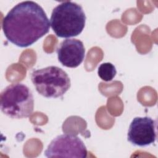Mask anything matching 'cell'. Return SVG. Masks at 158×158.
Wrapping results in <instances>:
<instances>
[{
  "mask_svg": "<svg viewBox=\"0 0 158 158\" xmlns=\"http://www.w3.org/2000/svg\"><path fill=\"white\" fill-rule=\"evenodd\" d=\"M88 151L83 141L72 134H62L54 138L44 151L47 157H87Z\"/></svg>",
  "mask_w": 158,
  "mask_h": 158,
  "instance_id": "cell-5",
  "label": "cell"
},
{
  "mask_svg": "<svg viewBox=\"0 0 158 158\" xmlns=\"http://www.w3.org/2000/svg\"><path fill=\"white\" fill-rule=\"evenodd\" d=\"M31 79L37 92L48 98L62 97L71 86L68 74L57 66L34 70Z\"/></svg>",
  "mask_w": 158,
  "mask_h": 158,
  "instance_id": "cell-4",
  "label": "cell"
},
{
  "mask_svg": "<svg viewBox=\"0 0 158 158\" xmlns=\"http://www.w3.org/2000/svg\"><path fill=\"white\" fill-rule=\"evenodd\" d=\"M50 22L41 6L34 1L21 2L4 17L2 24L7 40L20 47H28L49 32Z\"/></svg>",
  "mask_w": 158,
  "mask_h": 158,
  "instance_id": "cell-1",
  "label": "cell"
},
{
  "mask_svg": "<svg viewBox=\"0 0 158 158\" xmlns=\"http://www.w3.org/2000/svg\"><path fill=\"white\" fill-rule=\"evenodd\" d=\"M115 67L110 62L101 64L98 69V74L100 78L105 81H111L116 75Z\"/></svg>",
  "mask_w": 158,
  "mask_h": 158,
  "instance_id": "cell-8",
  "label": "cell"
},
{
  "mask_svg": "<svg viewBox=\"0 0 158 158\" xmlns=\"http://www.w3.org/2000/svg\"><path fill=\"white\" fill-rule=\"evenodd\" d=\"M59 61L65 67L75 68L84 60L85 49L81 41L77 39H66L62 41L57 49Z\"/></svg>",
  "mask_w": 158,
  "mask_h": 158,
  "instance_id": "cell-7",
  "label": "cell"
},
{
  "mask_svg": "<svg viewBox=\"0 0 158 158\" xmlns=\"http://www.w3.org/2000/svg\"><path fill=\"white\" fill-rule=\"evenodd\" d=\"M86 15L82 7L72 1H64L55 7L50 25L57 36L70 38L80 35L85 25Z\"/></svg>",
  "mask_w": 158,
  "mask_h": 158,
  "instance_id": "cell-2",
  "label": "cell"
},
{
  "mask_svg": "<svg viewBox=\"0 0 158 158\" xmlns=\"http://www.w3.org/2000/svg\"><path fill=\"white\" fill-rule=\"evenodd\" d=\"M0 106L2 113L11 118H27L34 108L31 91L23 83H12L1 92Z\"/></svg>",
  "mask_w": 158,
  "mask_h": 158,
  "instance_id": "cell-3",
  "label": "cell"
},
{
  "mask_svg": "<svg viewBox=\"0 0 158 158\" xmlns=\"http://www.w3.org/2000/svg\"><path fill=\"white\" fill-rule=\"evenodd\" d=\"M156 125V121L149 117L134 118L129 127L128 141L140 147L154 143L157 138Z\"/></svg>",
  "mask_w": 158,
  "mask_h": 158,
  "instance_id": "cell-6",
  "label": "cell"
}]
</instances>
